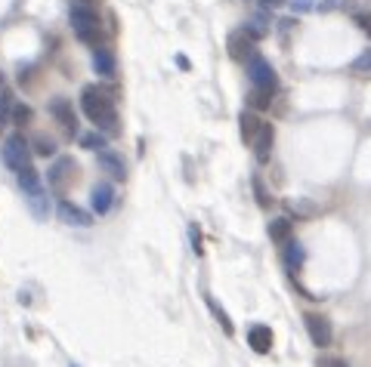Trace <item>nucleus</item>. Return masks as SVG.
I'll return each mask as SVG.
<instances>
[{
    "label": "nucleus",
    "mask_w": 371,
    "mask_h": 367,
    "mask_svg": "<svg viewBox=\"0 0 371 367\" xmlns=\"http://www.w3.org/2000/svg\"><path fill=\"white\" fill-rule=\"evenodd\" d=\"M81 108L96 127L115 133L118 111H115V102H112V96L105 90H99V86H93V84L84 86V90H81Z\"/></svg>",
    "instance_id": "obj_1"
},
{
    "label": "nucleus",
    "mask_w": 371,
    "mask_h": 367,
    "mask_svg": "<svg viewBox=\"0 0 371 367\" xmlns=\"http://www.w3.org/2000/svg\"><path fill=\"white\" fill-rule=\"evenodd\" d=\"M68 22H71V31L81 43H90V47H99V13L87 3H71L68 10Z\"/></svg>",
    "instance_id": "obj_2"
},
{
    "label": "nucleus",
    "mask_w": 371,
    "mask_h": 367,
    "mask_svg": "<svg viewBox=\"0 0 371 367\" xmlns=\"http://www.w3.org/2000/svg\"><path fill=\"white\" fill-rule=\"evenodd\" d=\"M28 155H31V146L25 142L22 133H13L3 139V148H0V157L13 173H19L22 167H28Z\"/></svg>",
    "instance_id": "obj_3"
},
{
    "label": "nucleus",
    "mask_w": 371,
    "mask_h": 367,
    "mask_svg": "<svg viewBox=\"0 0 371 367\" xmlns=\"http://www.w3.org/2000/svg\"><path fill=\"white\" fill-rule=\"evenodd\" d=\"M47 111H50V118H53L56 124L62 127V133H66V136H77V130H81V124H77L75 102H71V99H66V96L50 99Z\"/></svg>",
    "instance_id": "obj_4"
},
{
    "label": "nucleus",
    "mask_w": 371,
    "mask_h": 367,
    "mask_svg": "<svg viewBox=\"0 0 371 367\" xmlns=\"http://www.w3.org/2000/svg\"><path fill=\"white\" fill-rule=\"evenodd\" d=\"M248 81H251L254 90H269V93H275L278 75H275L273 65L263 59V56H254V59L248 62Z\"/></svg>",
    "instance_id": "obj_5"
},
{
    "label": "nucleus",
    "mask_w": 371,
    "mask_h": 367,
    "mask_svg": "<svg viewBox=\"0 0 371 367\" xmlns=\"http://www.w3.org/2000/svg\"><path fill=\"white\" fill-rule=\"evenodd\" d=\"M75 173H77V164L71 161V157H56L53 161V167H50L47 173V185H50V192H66L68 189V182L75 179Z\"/></svg>",
    "instance_id": "obj_6"
},
{
    "label": "nucleus",
    "mask_w": 371,
    "mask_h": 367,
    "mask_svg": "<svg viewBox=\"0 0 371 367\" xmlns=\"http://www.w3.org/2000/svg\"><path fill=\"white\" fill-rule=\"evenodd\" d=\"M226 47H229V56L235 62H251L254 56H257V40L251 38V34L245 31V28H241V31H232L229 34V43H226Z\"/></svg>",
    "instance_id": "obj_7"
},
{
    "label": "nucleus",
    "mask_w": 371,
    "mask_h": 367,
    "mask_svg": "<svg viewBox=\"0 0 371 367\" xmlns=\"http://www.w3.org/2000/svg\"><path fill=\"white\" fill-rule=\"evenodd\" d=\"M303 324H306V334H310L312 345H319V349H325V345H331L334 330H331V321H328L325 315L310 312V315H306V318H303Z\"/></svg>",
    "instance_id": "obj_8"
},
{
    "label": "nucleus",
    "mask_w": 371,
    "mask_h": 367,
    "mask_svg": "<svg viewBox=\"0 0 371 367\" xmlns=\"http://www.w3.org/2000/svg\"><path fill=\"white\" fill-rule=\"evenodd\" d=\"M273 142H275V127L269 124V120H260V130H257L254 139H251V148H254L257 161H266L269 151H273Z\"/></svg>",
    "instance_id": "obj_9"
},
{
    "label": "nucleus",
    "mask_w": 371,
    "mask_h": 367,
    "mask_svg": "<svg viewBox=\"0 0 371 367\" xmlns=\"http://www.w3.org/2000/svg\"><path fill=\"white\" fill-rule=\"evenodd\" d=\"M93 71H96L99 77H105V81H112V77L118 75L115 53H112L109 47H93Z\"/></svg>",
    "instance_id": "obj_10"
},
{
    "label": "nucleus",
    "mask_w": 371,
    "mask_h": 367,
    "mask_svg": "<svg viewBox=\"0 0 371 367\" xmlns=\"http://www.w3.org/2000/svg\"><path fill=\"white\" fill-rule=\"evenodd\" d=\"M273 327H266V324H251L248 327V345L257 352V355H266L269 349H273Z\"/></svg>",
    "instance_id": "obj_11"
},
{
    "label": "nucleus",
    "mask_w": 371,
    "mask_h": 367,
    "mask_svg": "<svg viewBox=\"0 0 371 367\" xmlns=\"http://www.w3.org/2000/svg\"><path fill=\"white\" fill-rule=\"evenodd\" d=\"M56 213H59V219L66 222V226H77V228H87V226H93L90 213H87V210H81L77 204H71V201H59Z\"/></svg>",
    "instance_id": "obj_12"
},
{
    "label": "nucleus",
    "mask_w": 371,
    "mask_h": 367,
    "mask_svg": "<svg viewBox=\"0 0 371 367\" xmlns=\"http://www.w3.org/2000/svg\"><path fill=\"white\" fill-rule=\"evenodd\" d=\"M112 201H115V189H112V182H96V185H93V192H90L93 213L105 216V213L112 210Z\"/></svg>",
    "instance_id": "obj_13"
},
{
    "label": "nucleus",
    "mask_w": 371,
    "mask_h": 367,
    "mask_svg": "<svg viewBox=\"0 0 371 367\" xmlns=\"http://www.w3.org/2000/svg\"><path fill=\"white\" fill-rule=\"evenodd\" d=\"M99 167H103V173H109L112 179H127V164H124V157L118 155V151H112V148H103L99 151Z\"/></svg>",
    "instance_id": "obj_14"
},
{
    "label": "nucleus",
    "mask_w": 371,
    "mask_h": 367,
    "mask_svg": "<svg viewBox=\"0 0 371 367\" xmlns=\"http://www.w3.org/2000/svg\"><path fill=\"white\" fill-rule=\"evenodd\" d=\"M266 232H269V237H273V244H282L285 247V244L291 241V235H294V222H291L288 216H278V219L269 222Z\"/></svg>",
    "instance_id": "obj_15"
},
{
    "label": "nucleus",
    "mask_w": 371,
    "mask_h": 367,
    "mask_svg": "<svg viewBox=\"0 0 371 367\" xmlns=\"http://www.w3.org/2000/svg\"><path fill=\"white\" fill-rule=\"evenodd\" d=\"M282 259H285V265H288L291 272H297L303 265V259H306V250H303V244L301 241H294V237H291L288 244H285L282 247Z\"/></svg>",
    "instance_id": "obj_16"
},
{
    "label": "nucleus",
    "mask_w": 371,
    "mask_h": 367,
    "mask_svg": "<svg viewBox=\"0 0 371 367\" xmlns=\"http://www.w3.org/2000/svg\"><path fill=\"white\" fill-rule=\"evenodd\" d=\"M238 124H241V139L251 146V139H254V133L260 130V118L254 114V108H245V111L238 114Z\"/></svg>",
    "instance_id": "obj_17"
},
{
    "label": "nucleus",
    "mask_w": 371,
    "mask_h": 367,
    "mask_svg": "<svg viewBox=\"0 0 371 367\" xmlns=\"http://www.w3.org/2000/svg\"><path fill=\"white\" fill-rule=\"evenodd\" d=\"M16 179H19V189H22L25 194H31V192H40V173L28 164V167H22L16 173Z\"/></svg>",
    "instance_id": "obj_18"
},
{
    "label": "nucleus",
    "mask_w": 371,
    "mask_h": 367,
    "mask_svg": "<svg viewBox=\"0 0 371 367\" xmlns=\"http://www.w3.org/2000/svg\"><path fill=\"white\" fill-rule=\"evenodd\" d=\"M28 198V204H31V210L38 219H47L50 216V198H47V192L40 189V192H31V194H25Z\"/></svg>",
    "instance_id": "obj_19"
},
{
    "label": "nucleus",
    "mask_w": 371,
    "mask_h": 367,
    "mask_svg": "<svg viewBox=\"0 0 371 367\" xmlns=\"http://www.w3.org/2000/svg\"><path fill=\"white\" fill-rule=\"evenodd\" d=\"M28 146H31V151H34V155H40V157H53L56 155V142L47 139L44 133L31 136V142H28Z\"/></svg>",
    "instance_id": "obj_20"
},
{
    "label": "nucleus",
    "mask_w": 371,
    "mask_h": 367,
    "mask_svg": "<svg viewBox=\"0 0 371 367\" xmlns=\"http://www.w3.org/2000/svg\"><path fill=\"white\" fill-rule=\"evenodd\" d=\"M349 71H353L356 77H371V47L356 56L353 65H349Z\"/></svg>",
    "instance_id": "obj_21"
},
{
    "label": "nucleus",
    "mask_w": 371,
    "mask_h": 367,
    "mask_svg": "<svg viewBox=\"0 0 371 367\" xmlns=\"http://www.w3.org/2000/svg\"><path fill=\"white\" fill-rule=\"evenodd\" d=\"M31 118H34L31 105H25V102H13V108H10V120H13V124L25 127V124H31Z\"/></svg>",
    "instance_id": "obj_22"
},
{
    "label": "nucleus",
    "mask_w": 371,
    "mask_h": 367,
    "mask_svg": "<svg viewBox=\"0 0 371 367\" xmlns=\"http://www.w3.org/2000/svg\"><path fill=\"white\" fill-rule=\"evenodd\" d=\"M288 210L297 213V216H316L319 207L312 204V201H306V198H291V201H288Z\"/></svg>",
    "instance_id": "obj_23"
},
{
    "label": "nucleus",
    "mask_w": 371,
    "mask_h": 367,
    "mask_svg": "<svg viewBox=\"0 0 371 367\" xmlns=\"http://www.w3.org/2000/svg\"><path fill=\"white\" fill-rule=\"evenodd\" d=\"M266 25H269V22H266V16H254V19L245 25V31L251 34L254 40H263V38H266V34H269V28H266Z\"/></svg>",
    "instance_id": "obj_24"
},
{
    "label": "nucleus",
    "mask_w": 371,
    "mask_h": 367,
    "mask_svg": "<svg viewBox=\"0 0 371 367\" xmlns=\"http://www.w3.org/2000/svg\"><path fill=\"white\" fill-rule=\"evenodd\" d=\"M273 102V93L269 90H251L248 93V108H269Z\"/></svg>",
    "instance_id": "obj_25"
},
{
    "label": "nucleus",
    "mask_w": 371,
    "mask_h": 367,
    "mask_svg": "<svg viewBox=\"0 0 371 367\" xmlns=\"http://www.w3.org/2000/svg\"><path fill=\"white\" fill-rule=\"evenodd\" d=\"M81 146H84V148H90V151H103V148H109V146H105V136H103V133H84V136H81Z\"/></svg>",
    "instance_id": "obj_26"
},
{
    "label": "nucleus",
    "mask_w": 371,
    "mask_h": 367,
    "mask_svg": "<svg viewBox=\"0 0 371 367\" xmlns=\"http://www.w3.org/2000/svg\"><path fill=\"white\" fill-rule=\"evenodd\" d=\"M208 306H211V312H213V315H217V321H220V327H223V330H226V334H232V321H229V315H226V312H223V309H220V306H217V302H213L211 297H208Z\"/></svg>",
    "instance_id": "obj_27"
},
{
    "label": "nucleus",
    "mask_w": 371,
    "mask_h": 367,
    "mask_svg": "<svg viewBox=\"0 0 371 367\" xmlns=\"http://www.w3.org/2000/svg\"><path fill=\"white\" fill-rule=\"evenodd\" d=\"M322 13H338V10H349V0H322L319 3Z\"/></svg>",
    "instance_id": "obj_28"
},
{
    "label": "nucleus",
    "mask_w": 371,
    "mask_h": 367,
    "mask_svg": "<svg viewBox=\"0 0 371 367\" xmlns=\"http://www.w3.org/2000/svg\"><path fill=\"white\" fill-rule=\"evenodd\" d=\"M254 192H257V201H260V207H269L273 201H269V194H266V189H263V182L254 176Z\"/></svg>",
    "instance_id": "obj_29"
},
{
    "label": "nucleus",
    "mask_w": 371,
    "mask_h": 367,
    "mask_svg": "<svg viewBox=\"0 0 371 367\" xmlns=\"http://www.w3.org/2000/svg\"><path fill=\"white\" fill-rule=\"evenodd\" d=\"M291 10H294V13H310V10H316V0H291Z\"/></svg>",
    "instance_id": "obj_30"
},
{
    "label": "nucleus",
    "mask_w": 371,
    "mask_h": 367,
    "mask_svg": "<svg viewBox=\"0 0 371 367\" xmlns=\"http://www.w3.org/2000/svg\"><path fill=\"white\" fill-rule=\"evenodd\" d=\"M319 367H349L344 358H334V355H322L319 358Z\"/></svg>",
    "instance_id": "obj_31"
},
{
    "label": "nucleus",
    "mask_w": 371,
    "mask_h": 367,
    "mask_svg": "<svg viewBox=\"0 0 371 367\" xmlns=\"http://www.w3.org/2000/svg\"><path fill=\"white\" fill-rule=\"evenodd\" d=\"M356 25H359L362 28V31H365V34H371V16H368V13H356Z\"/></svg>",
    "instance_id": "obj_32"
},
{
    "label": "nucleus",
    "mask_w": 371,
    "mask_h": 367,
    "mask_svg": "<svg viewBox=\"0 0 371 367\" xmlns=\"http://www.w3.org/2000/svg\"><path fill=\"white\" fill-rule=\"evenodd\" d=\"M189 235H192V250H195V253H202V235H198V228L192 226Z\"/></svg>",
    "instance_id": "obj_33"
},
{
    "label": "nucleus",
    "mask_w": 371,
    "mask_h": 367,
    "mask_svg": "<svg viewBox=\"0 0 371 367\" xmlns=\"http://www.w3.org/2000/svg\"><path fill=\"white\" fill-rule=\"evenodd\" d=\"M266 3H273V6H275V3H282V0H266Z\"/></svg>",
    "instance_id": "obj_34"
},
{
    "label": "nucleus",
    "mask_w": 371,
    "mask_h": 367,
    "mask_svg": "<svg viewBox=\"0 0 371 367\" xmlns=\"http://www.w3.org/2000/svg\"><path fill=\"white\" fill-rule=\"evenodd\" d=\"M71 367H75V364H71Z\"/></svg>",
    "instance_id": "obj_35"
}]
</instances>
